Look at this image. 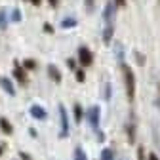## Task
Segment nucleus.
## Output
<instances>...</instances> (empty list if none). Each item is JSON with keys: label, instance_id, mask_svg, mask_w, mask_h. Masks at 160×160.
I'll list each match as a JSON object with an SVG mask.
<instances>
[{"label": "nucleus", "instance_id": "0eeeda50", "mask_svg": "<svg viewBox=\"0 0 160 160\" xmlns=\"http://www.w3.org/2000/svg\"><path fill=\"white\" fill-rule=\"evenodd\" d=\"M114 13H116L114 4H107V6H105V12H103V19H105V23H107V25H112Z\"/></svg>", "mask_w": 160, "mask_h": 160}, {"label": "nucleus", "instance_id": "423d86ee", "mask_svg": "<svg viewBox=\"0 0 160 160\" xmlns=\"http://www.w3.org/2000/svg\"><path fill=\"white\" fill-rule=\"evenodd\" d=\"M31 116L36 118V120H46L48 118V112H46V109H42L40 105H32L31 107Z\"/></svg>", "mask_w": 160, "mask_h": 160}, {"label": "nucleus", "instance_id": "f8f14e48", "mask_svg": "<svg viewBox=\"0 0 160 160\" xmlns=\"http://www.w3.org/2000/svg\"><path fill=\"white\" fill-rule=\"evenodd\" d=\"M74 160H88V156H86V152H84V149L82 147H76L74 149V156H72Z\"/></svg>", "mask_w": 160, "mask_h": 160}, {"label": "nucleus", "instance_id": "dca6fc26", "mask_svg": "<svg viewBox=\"0 0 160 160\" xmlns=\"http://www.w3.org/2000/svg\"><path fill=\"white\" fill-rule=\"evenodd\" d=\"M8 21H6V10H0V29H6Z\"/></svg>", "mask_w": 160, "mask_h": 160}, {"label": "nucleus", "instance_id": "f257e3e1", "mask_svg": "<svg viewBox=\"0 0 160 160\" xmlns=\"http://www.w3.org/2000/svg\"><path fill=\"white\" fill-rule=\"evenodd\" d=\"M122 72H124V82H126L128 99H130V101H133V97H135V76H133V71L128 65H122Z\"/></svg>", "mask_w": 160, "mask_h": 160}, {"label": "nucleus", "instance_id": "9d476101", "mask_svg": "<svg viewBox=\"0 0 160 160\" xmlns=\"http://www.w3.org/2000/svg\"><path fill=\"white\" fill-rule=\"evenodd\" d=\"M0 130H2L6 135H10V133H13V126L8 122V120L4 118V116H0Z\"/></svg>", "mask_w": 160, "mask_h": 160}, {"label": "nucleus", "instance_id": "c85d7f7f", "mask_svg": "<svg viewBox=\"0 0 160 160\" xmlns=\"http://www.w3.org/2000/svg\"><path fill=\"white\" fill-rule=\"evenodd\" d=\"M2 152H4V149H2V145H0V154H2Z\"/></svg>", "mask_w": 160, "mask_h": 160}, {"label": "nucleus", "instance_id": "2eb2a0df", "mask_svg": "<svg viewBox=\"0 0 160 160\" xmlns=\"http://www.w3.org/2000/svg\"><path fill=\"white\" fill-rule=\"evenodd\" d=\"M99 160H114V152L111 149H103L101 151V158Z\"/></svg>", "mask_w": 160, "mask_h": 160}, {"label": "nucleus", "instance_id": "b1692460", "mask_svg": "<svg viewBox=\"0 0 160 160\" xmlns=\"http://www.w3.org/2000/svg\"><path fill=\"white\" fill-rule=\"evenodd\" d=\"M48 2H50V6H52V8H57V4H59V0H48Z\"/></svg>", "mask_w": 160, "mask_h": 160}, {"label": "nucleus", "instance_id": "5701e85b", "mask_svg": "<svg viewBox=\"0 0 160 160\" xmlns=\"http://www.w3.org/2000/svg\"><path fill=\"white\" fill-rule=\"evenodd\" d=\"M93 4H95V0H86V8H88V10H92Z\"/></svg>", "mask_w": 160, "mask_h": 160}, {"label": "nucleus", "instance_id": "f03ea898", "mask_svg": "<svg viewBox=\"0 0 160 160\" xmlns=\"http://www.w3.org/2000/svg\"><path fill=\"white\" fill-rule=\"evenodd\" d=\"M59 122H61V130H59V137L65 139L69 135V116H67V109L65 105H59Z\"/></svg>", "mask_w": 160, "mask_h": 160}, {"label": "nucleus", "instance_id": "4be33fe9", "mask_svg": "<svg viewBox=\"0 0 160 160\" xmlns=\"http://www.w3.org/2000/svg\"><path fill=\"white\" fill-rule=\"evenodd\" d=\"M137 160H145V152H143V149H139V151H137Z\"/></svg>", "mask_w": 160, "mask_h": 160}, {"label": "nucleus", "instance_id": "9b49d317", "mask_svg": "<svg viewBox=\"0 0 160 160\" xmlns=\"http://www.w3.org/2000/svg\"><path fill=\"white\" fill-rule=\"evenodd\" d=\"M112 32H114V27H112V25H107L105 31H103V42H105V44H109L111 40H112Z\"/></svg>", "mask_w": 160, "mask_h": 160}, {"label": "nucleus", "instance_id": "a211bd4d", "mask_svg": "<svg viewBox=\"0 0 160 160\" xmlns=\"http://www.w3.org/2000/svg\"><path fill=\"white\" fill-rule=\"evenodd\" d=\"M12 21H15V23L21 21V12H19V10H13L12 12Z\"/></svg>", "mask_w": 160, "mask_h": 160}, {"label": "nucleus", "instance_id": "6e6552de", "mask_svg": "<svg viewBox=\"0 0 160 160\" xmlns=\"http://www.w3.org/2000/svg\"><path fill=\"white\" fill-rule=\"evenodd\" d=\"M48 74H50V78L53 80V82H61V72L57 71V67L55 65H48Z\"/></svg>", "mask_w": 160, "mask_h": 160}, {"label": "nucleus", "instance_id": "4468645a", "mask_svg": "<svg viewBox=\"0 0 160 160\" xmlns=\"http://www.w3.org/2000/svg\"><path fill=\"white\" fill-rule=\"evenodd\" d=\"M74 25H76V19L74 17H67V19H63V21H61V27L63 29H71Z\"/></svg>", "mask_w": 160, "mask_h": 160}, {"label": "nucleus", "instance_id": "6ab92c4d", "mask_svg": "<svg viewBox=\"0 0 160 160\" xmlns=\"http://www.w3.org/2000/svg\"><path fill=\"white\" fill-rule=\"evenodd\" d=\"M23 67H25L27 71H32V69L36 67V63H34V61H31V59H27V61L23 63Z\"/></svg>", "mask_w": 160, "mask_h": 160}, {"label": "nucleus", "instance_id": "f3484780", "mask_svg": "<svg viewBox=\"0 0 160 160\" xmlns=\"http://www.w3.org/2000/svg\"><path fill=\"white\" fill-rule=\"evenodd\" d=\"M74 76H76L78 82H84V78H86V74H84V71H82V69H76V71H74Z\"/></svg>", "mask_w": 160, "mask_h": 160}, {"label": "nucleus", "instance_id": "7ed1b4c3", "mask_svg": "<svg viewBox=\"0 0 160 160\" xmlns=\"http://www.w3.org/2000/svg\"><path fill=\"white\" fill-rule=\"evenodd\" d=\"M99 120H101V109H99V105H93L88 111V122H90L92 130L99 132Z\"/></svg>", "mask_w": 160, "mask_h": 160}, {"label": "nucleus", "instance_id": "393cba45", "mask_svg": "<svg viewBox=\"0 0 160 160\" xmlns=\"http://www.w3.org/2000/svg\"><path fill=\"white\" fill-rule=\"evenodd\" d=\"M19 156H21V158H23V160H31V156H29V154H27V152H21V154H19Z\"/></svg>", "mask_w": 160, "mask_h": 160}, {"label": "nucleus", "instance_id": "1a4fd4ad", "mask_svg": "<svg viewBox=\"0 0 160 160\" xmlns=\"http://www.w3.org/2000/svg\"><path fill=\"white\" fill-rule=\"evenodd\" d=\"M0 84H2V88H4V92L8 95H15V88H13V84H12L10 78H2V80H0Z\"/></svg>", "mask_w": 160, "mask_h": 160}, {"label": "nucleus", "instance_id": "20e7f679", "mask_svg": "<svg viewBox=\"0 0 160 160\" xmlns=\"http://www.w3.org/2000/svg\"><path fill=\"white\" fill-rule=\"evenodd\" d=\"M78 61H80V65H82V67H90V65H92L93 55H92V52H90L86 46L78 48Z\"/></svg>", "mask_w": 160, "mask_h": 160}, {"label": "nucleus", "instance_id": "412c9836", "mask_svg": "<svg viewBox=\"0 0 160 160\" xmlns=\"http://www.w3.org/2000/svg\"><path fill=\"white\" fill-rule=\"evenodd\" d=\"M67 65H69V69L76 71V63H74V59H67Z\"/></svg>", "mask_w": 160, "mask_h": 160}, {"label": "nucleus", "instance_id": "ddd939ff", "mask_svg": "<svg viewBox=\"0 0 160 160\" xmlns=\"http://www.w3.org/2000/svg\"><path fill=\"white\" fill-rule=\"evenodd\" d=\"M72 112H74V120H76V122H80V120H82V107H80L78 103H74Z\"/></svg>", "mask_w": 160, "mask_h": 160}, {"label": "nucleus", "instance_id": "a878e982", "mask_svg": "<svg viewBox=\"0 0 160 160\" xmlns=\"http://www.w3.org/2000/svg\"><path fill=\"white\" fill-rule=\"evenodd\" d=\"M114 2H116V6H124V4H126V0H114Z\"/></svg>", "mask_w": 160, "mask_h": 160}, {"label": "nucleus", "instance_id": "cd10ccee", "mask_svg": "<svg viewBox=\"0 0 160 160\" xmlns=\"http://www.w3.org/2000/svg\"><path fill=\"white\" fill-rule=\"evenodd\" d=\"M31 2H32V4H34V6H38V4H40V2H42V0H31Z\"/></svg>", "mask_w": 160, "mask_h": 160}, {"label": "nucleus", "instance_id": "bb28decb", "mask_svg": "<svg viewBox=\"0 0 160 160\" xmlns=\"http://www.w3.org/2000/svg\"><path fill=\"white\" fill-rule=\"evenodd\" d=\"M149 160H158V156H156L154 152H151V154H149Z\"/></svg>", "mask_w": 160, "mask_h": 160}, {"label": "nucleus", "instance_id": "c756f323", "mask_svg": "<svg viewBox=\"0 0 160 160\" xmlns=\"http://www.w3.org/2000/svg\"><path fill=\"white\" fill-rule=\"evenodd\" d=\"M0 80H2V78H0Z\"/></svg>", "mask_w": 160, "mask_h": 160}, {"label": "nucleus", "instance_id": "39448f33", "mask_svg": "<svg viewBox=\"0 0 160 160\" xmlns=\"http://www.w3.org/2000/svg\"><path fill=\"white\" fill-rule=\"evenodd\" d=\"M25 67H21V65H19L17 61L13 63V76L17 78V82L19 84H27V74H25Z\"/></svg>", "mask_w": 160, "mask_h": 160}, {"label": "nucleus", "instance_id": "aec40b11", "mask_svg": "<svg viewBox=\"0 0 160 160\" xmlns=\"http://www.w3.org/2000/svg\"><path fill=\"white\" fill-rule=\"evenodd\" d=\"M128 135H130V143H133V124L130 122V126H128Z\"/></svg>", "mask_w": 160, "mask_h": 160}]
</instances>
